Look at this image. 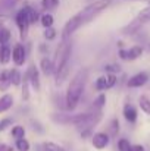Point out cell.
Listing matches in <instances>:
<instances>
[{"mask_svg": "<svg viewBox=\"0 0 150 151\" xmlns=\"http://www.w3.org/2000/svg\"><path fill=\"white\" fill-rule=\"evenodd\" d=\"M87 78H88V70L80 69L71 79L68 91H66V109L68 110H74L78 106L84 87H86V82H87Z\"/></svg>", "mask_w": 150, "mask_h": 151, "instance_id": "obj_1", "label": "cell"}, {"mask_svg": "<svg viewBox=\"0 0 150 151\" xmlns=\"http://www.w3.org/2000/svg\"><path fill=\"white\" fill-rule=\"evenodd\" d=\"M71 43L68 38H63L56 50V60H54V72H56V84H62L65 78L68 76V65H69V56H71Z\"/></svg>", "mask_w": 150, "mask_h": 151, "instance_id": "obj_2", "label": "cell"}, {"mask_svg": "<svg viewBox=\"0 0 150 151\" xmlns=\"http://www.w3.org/2000/svg\"><path fill=\"white\" fill-rule=\"evenodd\" d=\"M110 3H112V0H99V1H96V3L88 4L86 9H83V10L80 12V15H81V18H83V22L87 24V22H90L91 19H94L99 13H101L104 9L109 7Z\"/></svg>", "mask_w": 150, "mask_h": 151, "instance_id": "obj_3", "label": "cell"}, {"mask_svg": "<svg viewBox=\"0 0 150 151\" xmlns=\"http://www.w3.org/2000/svg\"><path fill=\"white\" fill-rule=\"evenodd\" d=\"M16 25L19 28V35L22 40L27 38L28 35V29H30V18H28V10H27V6L24 9H21L16 15Z\"/></svg>", "mask_w": 150, "mask_h": 151, "instance_id": "obj_4", "label": "cell"}, {"mask_svg": "<svg viewBox=\"0 0 150 151\" xmlns=\"http://www.w3.org/2000/svg\"><path fill=\"white\" fill-rule=\"evenodd\" d=\"M84 25V22H83V18H81V15L80 13H77L75 16H72L68 22H66V25L63 27V34H62V37L63 38H68L71 34H74L80 27H83Z\"/></svg>", "mask_w": 150, "mask_h": 151, "instance_id": "obj_5", "label": "cell"}, {"mask_svg": "<svg viewBox=\"0 0 150 151\" xmlns=\"http://www.w3.org/2000/svg\"><path fill=\"white\" fill-rule=\"evenodd\" d=\"M147 81H149V73L147 72H138L127 81V85L130 88H140V87L146 85Z\"/></svg>", "mask_w": 150, "mask_h": 151, "instance_id": "obj_6", "label": "cell"}, {"mask_svg": "<svg viewBox=\"0 0 150 151\" xmlns=\"http://www.w3.org/2000/svg\"><path fill=\"white\" fill-rule=\"evenodd\" d=\"M12 60L15 62V65L18 66H22L27 60V51H25V47L22 44H16L13 47V51H12Z\"/></svg>", "mask_w": 150, "mask_h": 151, "instance_id": "obj_7", "label": "cell"}, {"mask_svg": "<svg viewBox=\"0 0 150 151\" xmlns=\"http://www.w3.org/2000/svg\"><path fill=\"white\" fill-rule=\"evenodd\" d=\"M109 141H110V138H109V135L104 134V132H97V134L93 135V145H94V148H97V150L106 148V147L109 145Z\"/></svg>", "mask_w": 150, "mask_h": 151, "instance_id": "obj_8", "label": "cell"}, {"mask_svg": "<svg viewBox=\"0 0 150 151\" xmlns=\"http://www.w3.org/2000/svg\"><path fill=\"white\" fill-rule=\"evenodd\" d=\"M122 114H124V117H125L127 122H130V123H136L137 122L138 111H137V109L133 104H125L124 106V110H122Z\"/></svg>", "mask_w": 150, "mask_h": 151, "instance_id": "obj_9", "label": "cell"}, {"mask_svg": "<svg viewBox=\"0 0 150 151\" xmlns=\"http://www.w3.org/2000/svg\"><path fill=\"white\" fill-rule=\"evenodd\" d=\"M27 78H28L30 84L33 85V88H34L36 91H38V90H40V79H38V70H37V68H36L34 65L30 66V69H28V72H27Z\"/></svg>", "mask_w": 150, "mask_h": 151, "instance_id": "obj_10", "label": "cell"}, {"mask_svg": "<svg viewBox=\"0 0 150 151\" xmlns=\"http://www.w3.org/2000/svg\"><path fill=\"white\" fill-rule=\"evenodd\" d=\"M10 70H1L0 72V91H6L10 87Z\"/></svg>", "mask_w": 150, "mask_h": 151, "instance_id": "obj_11", "label": "cell"}, {"mask_svg": "<svg viewBox=\"0 0 150 151\" xmlns=\"http://www.w3.org/2000/svg\"><path fill=\"white\" fill-rule=\"evenodd\" d=\"M143 47L141 46H133L130 50H127V60H137L143 54Z\"/></svg>", "mask_w": 150, "mask_h": 151, "instance_id": "obj_12", "label": "cell"}, {"mask_svg": "<svg viewBox=\"0 0 150 151\" xmlns=\"http://www.w3.org/2000/svg\"><path fill=\"white\" fill-rule=\"evenodd\" d=\"M12 104H13V97H12L10 94L1 96V97H0V113L9 110V109L12 107Z\"/></svg>", "mask_w": 150, "mask_h": 151, "instance_id": "obj_13", "label": "cell"}, {"mask_svg": "<svg viewBox=\"0 0 150 151\" xmlns=\"http://www.w3.org/2000/svg\"><path fill=\"white\" fill-rule=\"evenodd\" d=\"M141 25H143V24H141L140 21L134 19V21H133L131 24H128V25H127L122 31H124V34H127V35H133V34H136V32H137V31L141 28Z\"/></svg>", "mask_w": 150, "mask_h": 151, "instance_id": "obj_14", "label": "cell"}, {"mask_svg": "<svg viewBox=\"0 0 150 151\" xmlns=\"http://www.w3.org/2000/svg\"><path fill=\"white\" fill-rule=\"evenodd\" d=\"M40 68H41V72H43L44 75H50L51 72H54V66H53L51 60L47 59V57H43V59H41Z\"/></svg>", "mask_w": 150, "mask_h": 151, "instance_id": "obj_15", "label": "cell"}, {"mask_svg": "<svg viewBox=\"0 0 150 151\" xmlns=\"http://www.w3.org/2000/svg\"><path fill=\"white\" fill-rule=\"evenodd\" d=\"M138 106H140V109H141V111L144 113V114H147L150 116V99L147 96H140L138 97Z\"/></svg>", "mask_w": 150, "mask_h": 151, "instance_id": "obj_16", "label": "cell"}, {"mask_svg": "<svg viewBox=\"0 0 150 151\" xmlns=\"http://www.w3.org/2000/svg\"><path fill=\"white\" fill-rule=\"evenodd\" d=\"M12 59V51L10 49L7 47V46H1L0 47V62L3 63V65H6V63H9V60Z\"/></svg>", "mask_w": 150, "mask_h": 151, "instance_id": "obj_17", "label": "cell"}, {"mask_svg": "<svg viewBox=\"0 0 150 151\" xmlns=\"http://www.w3.org/2000/svg\"><path fill=\"white\" fill-rule=\"evenodd\" d=\"M137 21H140L141 24H146V22H150V4H147L144 9H141L136 18Z\"/></svg>", "mask_w": 150, "mask_h": 151, "instance_id": "obj_18", "label": "cell"}, {"mask_svg": "<svg viewBox=\"0 0 150 151\" xmlns=\"http://www.w3.org/2000/svg\"><path fill=\"white\" fill-rule=\"evenodd\" d=\"M10 40V31L0 25V44H6Z\"/></svg>", "mask_w": 150, "mask_h": 151, "instance_id": "obj_19", "label": "cell"}, {"mask_svg": "<svg viewBox=\"0 0 150 151\" xmlns=\"http://www.w3.org/2000/svg\"><path fill=\"white\" fill-rule=\"evenodd\" d=\"M10 81H12L13 85H19V84L22 82V76H21V72H19L18 69L10 70Z\"/></svg>", "mask_w": 150, "mask_h": 151, "instance_id": "obj_20", "label": "cell"}, {"mask_svg": "<svg viewBox=\"0 0 150 151\" xmlns=\"http://www.w3.org/2000/svg\"><path fill=\"white\" fill-rule=\"evenodd\" d=\"M16 148L19 151H30V142L25 138H18L16 139Z\"/></svg>", "mask_w": 150, "mask_h": 151, "instance_id": "obj_21", "label": "cell"}, {"mask_svg": "<svg viewBox=\"0 0 150 151\" xmlns=\"http://www.w3.org/2000/svg\"><path fill=\"white\" fill-rule=\"evenodd\" d=\"M131 144H130V141L127 139V138H121L119 141H118V150L119 151H131Z\"/></svg>", "mask_w": 150, "mask_h": 151, "instance_id": "obj_22", "label": "cell"}, {"mask_svg": "<svg viewBox=\"0 0 150 151\" xmlns=\"http://www.w3.org/2000/svg\"><path fill=\"white\" fill-rule=\"evenodd\" d=\"M40 21H41V25H43L44 28H49V27L53 25V16H51L50 13H44V15H41Z\"/></svg>", "mask_w": 150, "mask_h": 151, "instance_id": "obj_23", "label": "cell"}, {"mask_svg": "<svg viewBox=\"0 0 150 151\" xmlns=\"http://www.w3.org/2000/svg\"><path fill=\"white\" fill-rule=\"evenodd\" d=\"M59 4V0H41V6L47 10H51V9H56Z\"/></svg>", "mask_w": 150, "mask_h": 151, "instance_id": "obj_24", "label": "cell"}, {"mask_svg": "<svg viewBox=\"0 0 150 151\" xmlns=\"http://www.w3.org/2000/svg\"><path fill=\"white\" fill-rule=\"evenodd\" d=\"M27 10H28L30 24H36V22L38 21V13H37V10H36V9H33V7H30V6H27Z\"/></svg>", "mask_w": 150, "mask_h": 151, "instance_id": "obj_25", "label": "cell"}, {"mask_svg": "<svg viewBox=\"0 0 150 151\" xmlns=\"http://www.w3.org/2000/svg\"><path fill=\"white\" fill-rule=\"evenodd\" d=\"M24 135H25V129H24V126H15L13 129H12V137L13 138H24Z\"/></svg>", "mask_w": 150, "mask_h": 151, "instance_id": "obj_26", "label": "cell"}, {"mask_svg": "<svg viewBox=\"0 0 150 151\" xmlns=\"http://www.w3.org/2000/svg\"><path fill=\"white\" fill-rule=\"evenodd\" d=\"M116 84V75L115 73H107L106 75V90L112 88Z\"/></svg>", "mask_w": 150, "mask_h": 151, "instance_id": "obj_27", "label": "cell"}, {"mask_svg": "<svg viewBox=\"0 0 150 151\" xmlns=\"http://www.w3.org/2000/svg\"><path fill=\"white\" fill-rule=\"evenodd\" d=\"M43 147H44L46 151H65L60 145H57V144H54V142H44Z\"/></svg>", "mask_w": 150, "mask_h": 151, "instance_id": "obj_28", "label": "cell"}, {"mask_svg": "<svg viewBox=\"0 0 150 151\" xmlns=\"http://www.w3.org/2000/svg\"><path fill=\"white\" fill-rule=\"evenodd\" d=\"M110 135L112 137H116L118 135V132H119V122H118V119H113L112 122H110Z\"/></svg>", "mask_w": 150, "mask_h": 151, "instance_id": "obj_29", "label": "cell"}, {"mask_svg": "<svg viewBox=\"0 0 150 151\" xmlns=\"http://www.w3.org/2000/svg\"><path fill=\"white\" fill-rule=\"evenodd\" d=\"M96 90L97 91H103L106 90V76H100L96 81Z\"/></svg>", "mask_w": 150, "mask_h": 151, "instance_id": "obj_30", "label": "cell"}, {"mask_svg": "<svg viewBox=\"0 0 150 151\" xmlns=\"http://www.w3.org/2000/svg\"><path fill=\"white\" fill-rule=\"evenodd\" d=\"M104 101H106V97H104V94H100L99 97L94 100V109H101L103 106H104Z\"/></svg>", "mask_w": 150, "mask_h": 151, "instance_id": "obj_31", "label": "cell"}, {"mask_svg": "<svg viewBox=\"0 0 150 151\" xmlns=\"http://www.w3.org/2000/svg\"><path fill=\"white\" fill-rule=\"evenodd\" d=\"M54 37H56V31H54L51 27L46 28V31H44V38H46V40H53Z\"/></svg>", "mask_w": 150, "mask_h": 151, "instance_id": "obj_32", "label": "cell"}, {"mask_svg": "<svg viewBox=\"0 0 150 151\" xmlns=\"http://www.w3.org/2000/svg\"><path fill=\"white\" fill-rule=\"evenodd\" d=\"M12 125V122H10V119H3V120H0V132L1 131H4L7 126H10Z\"/></svg>", "mask_w": 150, "mask_h": 151, "instance_id": "obj_33", "label": "cell"}, {"mask_svg": "<svg viewBox=\"0 0 150 151\" xmlns=\"http://www.w3.org/2000/svg\"><path fill=\"white\" fill-rule=\"evenodd\" d=\"M104 70L109 73H115V72H119V66H104Z\"/></svg>", "mask_w": 150, "mask_h": 151, "instance_id": "obj_34", "label": "cell"}, {"mask_svg": "<svg viewBox=\"0 0 150 151\" xmlns=\"http://www.w3.org/2000/svg\"><path fill=\"white\" fill-rule=\"evenodd\" d=\"M131 151H146V150H144V147H143V145L137 144V145H133V147H131Z\"/></svg>", "mask_w": 150, "mask_h": 151, "instance_id": "obj_35", "label": "cell"}, {"mask_svg": "<svg viewBox=\"0 0 150 151\" xmlns=\"http://www.w3.org/2000/svg\"><path fill=\"white\" fill-rule=\"evenodd\" d=\"M0 151H13V150H12V147H9L6 144H0Z\"/></svg>", "mask_w": 150, "mask_h": 151, "instance_id": "obj_36", "label": "cell"}, {"mask_svg": "<svg viewBox=\"0 0 150 151\" xmlns=\"http://www.w3.org/2000/svg\"><path fill=\"white\" fill-rule=\"evenodd\" d=\"M119 57H121L122 60H127V50L121 49V50H119Z\"/></svg>", "mask_w": 150, "mask_h": 151, "instance_id": "obj_37", "label": "cell"}, {"mask_svg": "<svg viewBox=\"0 0 150 151\" xmlns=\"http://www.w3.org/2000/svg\"><path fill=\"white\" fill-rule=\"evenodd\" d=\"M6 19H7L6 16H3V15H0V25H1V24H3V22H4Z\"/></svg>", "mask_w": 150, "mask_h": 151, "instance_id": "obj_38", "label": "cell"}, {"mask_svg": "<svg viewBox=\"0 0 150 151\" xmlns=\"http://www.w3.org/2000/svg\"><path fill=\"white\" fill-rule=\"evenodd\" d=\"M128 1H137V0H128Z\"/></svg>", "mask_w": 150, "mask_h": 151, "instance_id": "obj_39", "label": "cell"}, {"mask_svg": "<svg viewBox=\"0 0 150 151\" xmlns=\"http://www.w3.org/2000/svg\"><path fill=\"white\" fill-rule=\"evenodd\" d=\"M147 3H149V4H150V0H147Z\"/></svg>", "mask_w": 150, "mask_h": 151, "instance_id": "obj_40", "label": "cell"}]
</instances>
